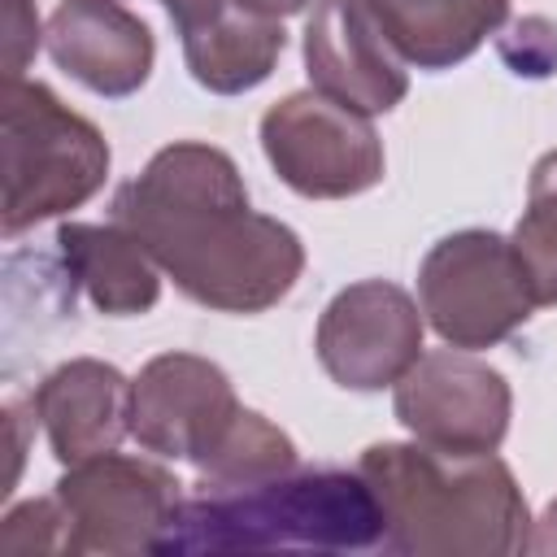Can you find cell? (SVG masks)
Returning <instances> with one entry per match:
<instances>
[{"label":"cell","instance_id":"10","mask_svg":"<svg viewBox=\"0 0 557 557\" xmlns=\"http://www.w3.org/2000/svg\"><path fill=\"white\" fill-rule=\"evenodd\" d=\"M239 413L226 370L196 352H161L131 379V435L152 457L205 466Z\"/></svg>","mask_w":557,"mask_h":557},{"label":"cell","instance_id":"7","mask_svg":"<svg viewBox=\"0 0 557 557\" xmlns=\"http://www.w3.org/2000/svg\"><path fill=\"white\" fill-rule=\"evenodd\" d=\"M52 496L65 518L70 557L83 553L126 557L157 548L161 531L183 505V483L165 466L113 448L78 466H65Z\"/></svg>","mask_w":557,"mask_h":557},{"label":"cell","instance_id":"14","mask_svg":"<svg viewBox=\"0 0 557 557\" xmlns=\"http://www.w3.org/2000/svg\"><path fill=\"white\" fill-rule=\"evenodd\" d=\"M61 466L113 453L131 435V379L100 357H70L30 396Z\"/></svg>","mask_w":557,"mask_h":557},{"label":"cell","instance_id":"11","mask_svg":"<svg viewBox=\"0 0 557 557\" xmlns=\"http://www.w3.org/2000/svg\"><path fill=\"white\" fill-rule=\"evenodd\" d=\"M305 74L322 96L366 117L392 113L409 91V61L370 0H313L305 22Z\"/></svg>","mask_w":557,"mask_h":557},{"label":"cell","instance_id":"18","mask_svg":"<svg viewBox=\"0 0 557 557\" xmlns=\"http://www.w3.org/2000/svg\"><path fill=\"white\" fill-rule=\"evenodd\" d=\"M300 453L292 444V435L283 426H274L265 413L244 409L231 426V435L222 440V448L196 466V487H231V483H252L265 474H278L287 466H296Z\"/></svg>","mask_w":557,"mask_h":557},{"label":"cell","instance_id":"22","mask_svg":"<svg viewBox=\"0 0 557 557\" xmlns=\"http://www.w3.org/2000/svg\"><path fill=\"white\" fill-rule=\"evenodd\" d=\"M531 553H544V557H553L557 553V496L548 500V509L535 518V527H531Z\"/></svg>","mask_w":557,"mask_h":557},{"label":"cell","instance_id":"3","mask_svg":"<svg viewBox=\"0 0 557 557\" xmlns=\"http://www.w3.org/2000/svg\"><path fill=\"white\" fill-rule=\"evenodd\" d=\"M366 553L383 548V509L361 470L287 466L278 474L196 487L152 553Z\"/></svg>","mask_w":557,"mask_h":557},{"label":"cell","instance_id":"21","mask_svg":"<svg viewBox=\"0 0 557 557\" xmlns=\"http://www.w3.org/2000/svg\"><path fill=\"white\" fill-rule=\"evenodd\" d=\"M0 30H4V78H26V65L44 39L35 0H0Z\"/></svg>","mask_w":557,"mask_h":557},{"label":"cell","instance_id":"6","mask_svg":"<svg viewBox=\"0 0 557 557\" xmlns=\"http://www.w3.org/2000/svg\"><path fill=\"white\" fill-rule=\"evenodd\" d=\"M261 152L270 170L305 200H348L383 183V139L366 113L322 96L292 91L261 113Z\"/></svg>","mask_w":557,"mask_h":557},{"label":"cell","instance_id":"9","mask_svg":"<svg viewBox=\"0 0 557 557\" xmlns=\"http://www.w3.org/2000/svg\"><path fill=\"white\" fill-rule=\"evenodd\" d=\"M422 305L387 278H361L331 296L313 348L326 379L344 392H383L422 357Z\"/></svg>","mask_w":557,"mask_h":557},{"label":"cell","instance_id":"8","mask_svg":"<svg viewBox=\"0 0 557 557\" xmlns=\"http://www.w3.org/2000/svg\"><path fill=\"white\" fill-rule=\"evenodd\" d=\"M396 422L435 448L496 453L509 435L513 392L509 379L470 348H431L392 387Z\"/></svg>","mask_w":557,"mask_h":557},{"label":"cell","instance_id":"4","mask_svg":"<svg viewBox=\"0 0 557 557\" xmlns=\"http://www.w3.org/2000/svg\"><path fill=\"white\" fill-rule=\"evenodd\" d=\"M4 148V239L87 205L109 178V144L48 83L4 78L0 96Z\"/></svg>","mask_w":557,"mask_h":557},{"label":"cell","instance_id":"13","mask_svg":"<svg viewBox=\"0 0 557 557\" xmlns=\"http://www.w3.org/2000/svg\"><path fill=\"white\" fill-rule=\"evenodd\" d=\"M178 39L191 78L213 96H239L261 87L283 48L287 30L274 17L244 9L239 0H161Z\"/></svg>","mask_w":557,"mask_h":557},{"label":"cell","instance_id":"5","mask_svg":"<svg viewBox=\"0 0 557 557\" xmlns=\"http://www.w3.org/2000/svg\"><path fill=\"white\" fill-rule=\"evenodd\" d=\"M418 305L453 348H496L540 309L513 244L496 231H453L418 265Z\"/></svg>","mask_w":557,"mask_h":557},{"label":"cell","instance_id":"2","mask_svg":"<svg viewBox=\"0 0 557 557\" xmlns=\"http://www.w3.org/2000/svg\"><path fill=\"white\" fill-rule=\"evenodd\" d=\"M383 509V553L513 557L531 553V509L496 453H453L383 440L357 457Z\"/></svg>","mask_w":557,"mask_h":557},{"label":"cell","instance_id":"12","mask_svg":"<svg viewBox=\"0 0 557 557\" xmlns=\"http://www.w3.org/2000/svg\"><path fill=\"white\" fill-rule=\"evenodd\" d=\"M48 57L61 74L104 100L135 96L157 61V39L122 0H61L44 26Z\"/></svg>","mask_w":557,"mask_h":557},{"label":"cell","instance_id":"1","mask_svg":"<svg viewBox=\"0 0 557 557\" xmlns=\"http://www.w3.org/2000/svg\"><path fill=\"white\" fill-rule=\"evenodd\" d=\"M122 222L196 305L218 313H265L305 274L300 235L248 205L231 152L205 139H174L148 157L113 196Z\"/></svg>","mask_w":557,"mask_h":557},{"label":"cell","instance_id":"17","mask_svg":"<svg viewBox=\"0 0 557 557\" xmlns=\"http://www.w3.org/2000/svg\"><path fill=\"white\" fill-rule=\"evenodd\" d=\"M535 305H557V148L531 165L527 178V209L509 235Z\"/></svg>","mask_w":557,"mask_h":557},{"label":"cell","instance_id":"20","mask_svg":"<svg viewBox=\"0 0 557 557\" xmlns=\"http://www.w3.org/2000/svg\"><path fill=\"white\" fill-rule=\"evenodd\" d=\"M500 57L509 61L513 74L544 78L557 70V26L548 17H522L513 30L500 39Z\"/></svg>","mask_w":557,"mask_h":557},{"label":"cell","instance_id":"19","mask_svg":"<svg viewBox=\"0 0 557 557\" xmlns=\"http://www.w3.org/2000/svg\"><path fill=\"white\" fill-rule=\"evenodd\" d=\"M0 553L4 557H30V553H65V518L57 496L22 500L0 522Z\"/></svg>","mask_w":557,"mask_h":557},{"label":"cell","instance_id":"15","mask_svg":"<svg viewBox=\"0 0 557 557\" xmlns=\"http://www.w3.org/2000/svg\"><path fill=\"white\" fill-rule=\"evenodd\" d=\"M57 252L70 283L104 318H139L161 300V265L122 222H65Z\"/></svg>","mask_w":557,"mask_h":557},{"label":"cell","instance_id":"16","mask_svg":"<svg viewBox=\"0 0 557 557\" xmlns=\"http://www.w3.org/2000/svg\"><path fill=\"white\" fill-rule=\"evenodd\" d=\"M400 57L418 70H453L509 17V0H370Z\"/></svg>","mask_w":557,"mask_h":557},{"label":"cell","instance_id":"23","mask_svg":"<svg viewBox=\"0 0 557 557\" xmlns=\"http://www.w3.org/2000/svg\"><path fill=\"white\" fill-rule=\"evenodd\" d=\"M244 9H252V13H261V17H274V22H283V17H292V13H305L313 0H239Z\"/></svg>","mask_w":557,"mask_h":557}]
</instances>
